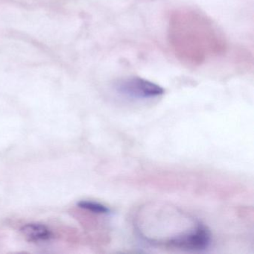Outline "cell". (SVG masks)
<instances>
[{"label":"cell","instance_id":"cell-1","mask_svg":"<svg viewBox=\"0 0 254 254\" xmlns=\"http://www.w3.org/2000/svg\"><path fill=\"white\" fill-rule=\"evenodd\" d=\"M168 38L177 59L197 66L225 53L224 35L206 15L193 10L175 11L169 19Z\"/></svg>","mask_w":254,"mask_h":254},{"label":"cell","instance_id":"cell-2","mask_svg":"<svg viewBox=\"0 0 254 254\" xmlns=\"http://www.w3.org/2000/svg\"><path fill=\"white\" fill-rule=\"evenodd\" d=\"M117 90L121 94L134 99L157 97L164 93V90L160 86L138 77L122 80L117 84Z\"/></svg>","mask_w":254,"mask_h":254},{"label":"cell","instance_id":"cell-3","mask_svg":"<svg viewBox=\"0 0 254 254\" xmlns=\"http://www.w3.org/2000/svg\"><path fill=\"white\" fill-rule=\"evenodd\" d=\"M211 236L206 226L199 222L197 227L177 241L172 248L189 251H201L206 250L210 244Z\"/></svg>","mask_w":254,"mask_h":254},{"label":"cell","instance_id":"cell-4","mask_svg":"<svg viewBox=\"0 0 254 254\" xmlns=\"http://www.w3.org/2000/svg\"><path fill=\"white\" fill-rule=\"evenodd\" d=\"M20 231L29 240L36 241V242L50 240L53 236L48 227H46L44 224H36V223L26 224L22 227Z\"/></svg>","mask_w":254,"mask_h":254},{"label":"cell","instance_id":"cell-5","mask_svg":"<svg viewBox=\"0 0 254 254\" xmlns=\"http://www.w3.org/2000/svg\"><path fill=\"white\" fill-rule=\"evenodd\" d=\"M78 206L82 209L91 211L95 213L107 214L110 212V209L105 205L97 202L88 201V200H82L78 203Z\"/></svg>","mask_w":254,"mask_h":254}]
</instances>
